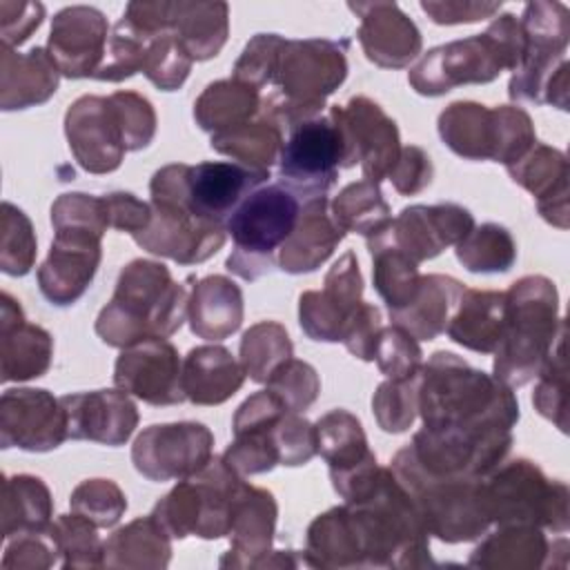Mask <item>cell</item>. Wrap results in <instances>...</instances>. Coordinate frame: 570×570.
<instances>
[{
    "instance_id": "1",
    "label": "cell",
    "mask_w": 570,
    "mask_h": 570,
    "mask_svg": "<svg viewBox=\"0 0 570 570\" xmlns=\"http://www.w3.org/2000/svg\"><path fill=\"white\" fill-rule=\"evenodd\" d=\"M419 414L428 430H452L476 439L512 434L519 401L512 387L439 350L419 374Z\"/></svg>"
},
{
    "instance_id": "2",
    "label": "cell",
    "mask_w": 570,
    "mask_h": 570,
    "mask_svg": "<svg viewBox=\"0 0 570 570\" xmlns=\"http://www.w3.org/2000/svg\"><path fill=\"white\" fill-rule=\"evenodd\" d=\"M187 303V289L163 263L136 258L118 274L114 296L96 318V334L120 350L147 338H169L185 323Z\"/></svg>"
},
{
    "instance_id": "3",
    "label": "cell",
    "mask_w": 570,
    "mask_h": 570,
    "mask_svg": "<svg viewBox=\"0 0 570 570\" xmlns=\"http://www.w3.org/2000/svg\"><path fill=\"white\" fill-rule=\"evenodd\" d=\"M523 29L514 13L494 16L483 33L432 47L410 69L407 82L421 96H443L461 85H485L523 60Z\"/></svg>"
},
{
    "instance_id": "4",
    "label": "cell",
    "mask_w": 570,
    "mask_h": 570,
    "mask_svg": "<svg viewBox=\"0 0 570 570\" xmlns=\"http://www.w3.org/2000/svg\"><path fill=\"white\" fill-rule=\"evenodd\" d=\"M505 330L494 350L492 376L508 387H521L537 379L559 330V294L546 276H523L505 292Z\"/></svg>"
},
{
    "instance_id": "5",
    "label": "cell",
    "mask_w": 570,
    "mask_h": 570,
    "mask_svg": "<svg viewBox=\"0 0 570 570\" xmlns=\"http://www.w3.org/2000/svg\"><path fill=\"white\" fill-rule=\"evenodd\" d=\"M347 40H285L274 71V87L261 102L265 116L283 129L321 116L325 98L347 78Z\"/></svg>"
},
{
    "instance_id": "6",
    "label": "cell",
    "mask_w": 570,
    "mask_h": 570,
    "mask_svg": "<svg viewBox=\"0 0 570 570\" xmlns=\"http://www.w3.org/2000/svg\"><path fill=\"white\" fill-rule=\"evenodd\" d=\"M187 171L189 165L174 163L151 176V223L131 238L149 254L196 265L225 245V225L205 220L189 209Z\"/></svg>"
},
{
    "instance_id": "7",
    "label": "cell",
    "mask_w": 570,
    "mask_h": 570,
    "mask_svg": "<svg viewBox=\"0 0 570 570\" xmlns=\"http://www.w3.org/2000/svg\"><path fill=\"white\" fill-rule=\"evenodd\" d=\"M525 47L519 69L512 71L508 94L512 100L568 109V40L570 11L563 2H528L519 18Z\"/></svg>"
},
{
    "instance_id": "8",
    "label": "cell",
    "mask_w": 570,
    "mask_h": 570,
    "mask_svg": "<svg viewBox=\"0 0 570 570\" xmlns=\"http://www.w3.org/2000/svg\"><path fill=\"white\" fill-rule=\"evenodd\" d=\"M390 468L410 494L428 534L461 543L479 539L490 528L481 503V479L430 474L407 445L394 454Z\"/></svg>"
},
{
    "instance_id": "9",
    "label": "cell",
    "mask_w": 570,
    "mask_h": 570,
    "mask_svg": "<svg viewBox=\"0 0 570 570\" xmlns=\"http://www.w3.org/2000/svg\"><path fill=\"white\" fill-rule=\"evenodd\" d=\"M301 212V200L281 183L261 185L249 191L225 220L234 249L225 267L245 281L269 274L283 243L289 238Z\"/></svg>"
},
{
    "instance_id": "10",
    "label": "cell",
    "mask_w": 570,
    "mask_h": 570,
    "mask_svg": "<svg viewBox=\"0 0 570 570\" xmlns=\"http://www.w3.org/2000/svg\"><path fill=\"white\" fill-rule=\"evenodd\" d=\"M481 503L490 525H534L557 534L568 530V485L550 481L528 459L501 463L485 474Z\"/></svg>"
},
{
    "instance_id": "11",
    "label": "cell",
    "mask_w": 570,
    "mask_h": 570,
    "mask_svg": "<svg viewBox=\"0 0 570 570\" xmlns=\"http://www.w3.org/2000/svg\"><path fill=\"white\" fill-rule=\"evenodd\" d=\"M345 163V145L336 122L314 116L287 129L278 156V183L301 203L327 196Z\"/></svg>"
},
{
    "instance_id": "12",
    "label": "cell",
    "mask_w": 570,
    "mask_h": 570,
    "mask_svg": "<svg viewBox=\"0 0 570 570\" xmlns=\"http://www.w3.org/2000/svg\"><path fill=\"white\" fill-rule=\"evenodd\" d=\"M214 434L198 421L154 423L131 445V463L149 481L187 479L212 461Z\"/></svg>"
},
{
    "instance_id": "13",
    "label": "cell",
    "mask_w": 570,
    "mask_h": 570,
    "mask_svg": "<svg viewBox=\"0 0 570 570\" xmlns=\"http://www.w3.org/2000/svg\"><path fill=\"white\" fill-rule=\"evenodd\" d=\"M330 118L336 122L345 145L343 169L358 163L365 180L381 183L387 178L401 154V140L396 122L381 105L367 96H354L347 105H334Z\"/></svg>"
},
{
    "instance_id": "14",
    "label": "cell",
    "mask_w": 570,
    "mask_h": 570,
    "mask_svg": "<svg viewBox=\"0 0 570 570\" xmlns=\"http://www.w3.org/2000/svg\"><path fill=\"white\" fill-rule=\"evenodd\" d=\"M474 227L470 209L456 203L410 205L399 212L383 229L367 238H379L401 249L414 263L439 256L445 247L463 240Z\"/></svg>"
},
{
    "instance_id": "15",
    "label": "cell",
    "mask_w": 570,
    "mask_h": 570,
    "mask_svg": "<svg viewBox=\"0 0 570 570\" xmlns=\"http://www.w3.org/2000/svg\"><path fill=\"white\" fill-rule=\"evenodd\" d=\"M67 436V414L51 392L11 387L0 399V445L27 452L56 450Z\"/></svg>"
},
{
    "instance_id": "16",
    "label": "cell",
    "mask_w": 570,
    "mask_h": 570,
    "mask_svg": "<svg viewBox=\"0 0 570 570\" xmlns=\"http://www.w3.org/2000/svg\"><path fill=\"white\" fill-rule=\"evenodd\" d=\"M102 236L82 227H58L49 256L38 267L40 294L58 307L73 305L91 285L100 258Z\"/></svg>"
},
{
    "instance_id": "17",
    "label": "cell",
    "mask_w": 570,
    "mask_h": 570,
    "mask_svg": "<svg viewBox=\"0 0 570 570\" xmlns=\"http://www.w3.org/2000/svg\"><path fill=\"white\" fill-rule=\"evenodd\" d=\"M65 136L89 174L116 171L127 154L120 120L107 96H80L65 114Z\"/></svg>"
},
{
    "instance_id": "18",
    "label": "cell",
    "mask_w": 570,
    "mask_h": 570,
    "mask_svg": "<svg viewBox=\"0 0 570 570\" xmlns=\"http://www.w3.org/2000/svg\"><path fill=\"white\" fill-rule=\"evenodd\" d=\"M114 383L149 405H178L183 392V363L167 338H147L120 352L114 365Z\"/></svg>"
},
{
    "instance_id": "19",
    "label": "cell",
    "mask_w": 570,
    "mask_h": 570,
    "mask_svg": "<svg viewBox=\"0 0 570 570\" xmlns=\"http://www.w3.org/2000/svg\"><path fill=\"white\" fill-rule=\"evenodd\" d=\"M363 303V276L358 258L347 249L325 274L321 292L298 296V323L312 341L341 343L345 323Z\"/></svg>"
},
{
    "instance_id": "20",
    "label": "cell",
    "mask_w": 570,
    "mask_h": 570,
    "mask_svg": "<svg viewBox=\"0 0 570 570\" xmlns=\"http://www.w3.org/2000/svg\"><path fill=\"white\" fill-rule=\"evenodd\" d=\"M109 24L100 9L71 4L60 9L51 20L47 51L65 78H94L105 60Z\"/></svg>"
},
{
    "instance_id": "21",
    "label": "cell",
    "mask_w": 570,
    "mask_h": 570,
    "mask_svg": "<svg viewBox=\"0 0 570 570\" xmlns=\"http://www.w3.org/2000/svg\"><path fill=\"white\" fill-rule=\"evenodd\" d=\"M67 414V436L118 448L138 425V407L125 390H94L60 396Z\"/></svg>"
},
{
    "instance_id": "22",
    "label": "cell",
    "mask_w": 570,
    "mask_h": 570,
    "mask_svg": "<svg viewBox=\"0 0 570 570\" xmlns=\"http://www.w3.org/2000/svg\"><path fill=\"white\" fill-rule=\"evenodd\" d=\"M361 18L358 42L370 62L383 69H403L421 53V31L396 2H350Z\"/></svg>"
},
{
    "instance_id": "23",
    "label": "cell",
    "mask_w": 570,
    "mask_h": 570,
    "mask_svg": "<svg viewBox=\"0 0 570 570\" xmlns=\"http://www.w3.org/2000/svg\"><path fill=\"white\" fill-rule=\"evenodd\" d=\"M269 178V169H252L234 160H205L189 165V209L212 223L225 225L238 203Z\"/></svg>"
},
{
    "instance_id": "24",
    "label": "cell",
    "mask_w": 570,
    "mask_h": 570,
    "mask_svg": "<svg viewBox=\"0 0 570 570\" xmlns=\"http://www.w3.org/2000/svg\"><path fill=\"white\" fill-rule=\"evenodd\" d=\"M53 358L51 334L27 323L20 303L9 294H0V372L2 381H29L47 374Z\"/></svg>"
},
{
    "instance_id": "25",
    "label": "cell",
    "mask_w": 570,
    "mask_h": 570,
    "mask_svg": "<svg viewBox=\"0 0 570 570\" xmlns=\"http://www.w3.org/2000/svg\"><path fill=\"white\" fill-rule=\"evenodd\" d=\"M276 514L278 505L274 494L265 488H256L243 481L232 510V548L225 557H220L218 566L254 568V563L272 550Z\"/></svg>"
},
{
    "instance_id": "26",
    "label": "cell",
    "mask_w": 570,
    "mask_h": 570,
    "mask_svg": "<svg viewBox=\"0 0 570 570\" xmlns=\"http://www.w3.org/2000/svg\"><path fill=\"white\" fill-rule=\"evenodd\" d=\"M505 169L517 185L537 198V209L546 223L568 229V160L563 151L534 142Z\"/></svg>"
},
{
    "instance_id": "27",
    "label": "cell",
    "mask_w": 570,
    "mask_h": 570,
    "mask_svg": "<svg viewBox=\"0 0 570 570\" xmlns=\"http://www.w3.org/2000/svg\"><path fill=\"white\" fill-rule=\"evenodd\" d=\"M60 69L45 47L27 53L0 45V107L2 111L29 109L47 102L60 82Z\"/></svg>"
},
{
    "instance_id": "28",
    "label": "cell",
    "mask_w": 570,
    "mask_h": 570,
    "mask_svg": "<svg viewBox=\"0 0 570 570\" xmlns=\"http://www.w3.org/2000/svg\"><path fill=\"white\" fill-rule=\"evenodd\" d=\"M345 232L332 216L327 196L301 203L298 220L278 252V267L287 274H307L321 267L343 240Z\"/></svg>"
},
{
    "instance_id": "29",
    "label": "cell",
    "mask_w": 570,
    "mask_h": 570,
    "mask_svg": "<svg viewBox=\"0 0 570 570\" xmlns=\"http://www.w3.org/2000/svg\"><path fill=\"white\" fill-rule=\"evenodd\" d=\"M240 361L223 345L191 347L183 361V392L194 405H220L245 383Z\"/></svg>"
},
{
    "instance_id": "30",
    "label": "cell",
    "mask_w": 570,
    "mask_h": 570,
    "mask_svg": "<svg viewBox=\"0 0 570 570\" xmlns=\"http://www.w3.org/2000/svg\"><path fill=\"white\" fill-rule=\"evenodd\" d=\"M187 321L191 332L205 341H223L243 323V292L220 274L196 281L189 292Z\"/></svg>"
},
{
    "instance_id": "31",
    "label": "cell",
    "mask_w": 570,
    "mask_h": 570,
    "mask_svg": "<svg viewBox=\"0 0 570 570\" xmlns=\"http://www.w3.org/2000/svg\"><path fill=\"white\" fill-rule=\"evenodd\" d=\"M505 292L465 287L445 332L465 350L494 354L505 330Z\"/></svg>"
},
{
    "instance_id": "32",
    "label": "cell",
    "mask_w": 570,
    "mask_h": 570,
    "mask_svg": "<svg viewBox=\"0 0 570 570\" xmlns=\"http://www.w3.org/2000/svg\"><path fill=\"white\" fill-rule=\"evenodd\" d=\"M316 448L330 465L332 485L376 465L374 452L367 448V436L361 421L347 410H332L316 423Z\"/></svg>"
},
{
    "instance_id": "33",
    "label": "cell",
    "mask_w": 570,
    "mask_h": 570,
    "mask_svg": "<svg viewBox=\"0 0 570 570\" xmlns=\"http://www.w3.org/2000/svg\"><path fill=\"white\" fill-rule=\"evenodd\" d=\"M463 289V283L452 276H421L414 301L407 307L392 312L390 318L394 325L410 332L416 341H434L448 330V323L459 305Z\"/></svg>"
},
{
    "instance_id": "34",
    "label": "cell",
    "mask_w": 570,
    "mask_h": 570,
    "mask_svg": "<svg viewBox=\"0 0 570 570\" xmlns=\"http://www.w3.org/2000/svg\"><path fill=\"white\" fill-rule=\"evenodd\" d=\"M439 136L445 147L465 160H494L497 118L494 109L456 100L439 114Z\"/></svg>"
},
{
    "instance_id": "35",
    "label": "cell",
    "mask_w": 570,
    "mask_h": 570,
    "mask_svg": "<svg viewBox=\"0 0 570 570\" xmlns=\"http://www.w3.org/2000/svg\"><path fill=\"white\" fill-rule=\"evenodd\" d=\"M550 543L541 528L534 525H499L494 534H488L474 552L468 566L472 568H546L550 566Z\"/></svg>"
},
{
    "instance_id": "36",
    "label": "cell",
    "mask_w": 570,
    "mask_h": 570,
    "mask_svg": "<svg viewBox=\"0 0 570 570\" xmlns=\"http://www.w3.org/2000/svg\"><path fill=\"white\" fill-rule=\"evenodd\" d=\"M171 31L194 62L209 60L227 42L229 7L227 2H171Z\"/></svg>"
},
{
    "instance_id": "37",
    "label": "cell",
    "mask_w": 570,
    "mask_h": 570,
    "mask_svg": "<svg viewBox=\"0 0 570 570\" xmlns=\"http://www.w3.org/2000/svg\"><path fill=\"white\" fill-rule=\"evenodd\" d=\"M53 501L47 483L33 474H13L2 479V539L18 534L47 532L51 525Z\"/></svg>"
},
{
    "instance_id": "38",
    "label": "cell",
    "mask_w": 570,
    "mask_h": 570,
    "mask_svg": "<svg viewBox=\"0 0 570 570\" xmlns=\"http://www.w3.org/2000/svg\"><path fill=\"white\" fill-rule=\"evenodd\" d=\"M169 532L151 517H138L105 541L102 566L109 568H165L171 559Z\"/></svg>"
},
{
    "instance_id": "39",
    "label": "cell",
    "mask_w": 570,
    "mask_h": 570,
    "mask_svg": "<svg viewBox=\"0 0 570 570\" xmlns=\"http://www.w3.org/2000/svg\"><path fill=\"white\" fill-rule=\"evenodd\" d=\"M261 91L234 78L209 82L194 102V120L203 131L236 129L261 111Z\"/></svg>"
},
{
    "instance_id": "40",
    "label": "cell",
    "mask_w": 570,
    "mask_h": 570,
    "mask_svg": "<svg viewBox=\"0 0 570 570\" xmlns=\"http://www.w3.org/2000/svg\"><path fill=\"white\" fill-rule=\"evenodd\" d=\"M283 142V127L265 114L236 129L212 134L209 138L214 151L252 169H269L278 160Z\"/></svg>"
},
{
    "instance_id": "41",
    "label": "cell",
    "mask_w": 570,
    "mask_h": 570,
    "mask_svg": "<svg viewBox=\"0 0 570 570\" xmlns=\"http://www.w3.org/2000/svg\"><path fill=\"white\" fill-rule=\"evenodd\" d=\"M367 249L372 256L374 289L385 301L390 314L407 307L421 285L419 263L379 238H367Z\"/></svg>"
},
{
    "instance_id": "42",
    "label": "cell",
    "mask_w": 570,
    "mask_h": 570,
    "mask_svg": "<svg viewBox=\"0 0 570 570\" xmlns=\"http://www.w3.org/2000/svg\"><path fill=\"white\" fill-rule=\"evenodd\" d=\"M330 209L345 234L356 232L365 238L376 234L392 220L390 205L385 203L379 183L365 178L345 185L330 203Z\"/></svg>"
},
{
    "instance_id": "43",
    "label": "cell",
    "mask_w": 570,
    "mask_h": 570,
    "mask_svg": "<svg viewBox=\"0 0 570 570\" xmlns=\"http://www.w3.org/2000/svg\"><path fill=\"white\" fill-rule=\"evenodd\" d=\"M454 247L456 261L474 274H503L517 261V243L499 223L474 225L472 232Z\"/></svg>"
},
{
    "instance_id": "44",
    "label": "cell",
    "mask_w": 570,
    "mask_h": 570,
    "mask_svg": "<svg viewBox=\"0 0 570 570\" xmlns=\"http://www.w3.org/2000/svg\"><path fill=\"white\" fill-rule=\"evenodd\" d=\"M292 352L289 334L276 321H261L240 338V365L254 383H267L272 372L292 358Z\"/></svg>"
},
{
    "instance_id": "45",
    "label": "cell",
    "mask_w": 570,
    "mask_h": 570,
    "mask_svg": "<svg viewBox=\"0 0 570 570\" xmlns=\"http://www.w3.org/2000/svg\"><path fill=\"white\" fill-rule=\"evenodd\" d=\"M96 523L82 514H60L51 521L47 534L56 546L62 568H100L105 543L96 532Z\"/></svg>"
},
{
    "instance_id": "46",
    "label": "cell",
    "mask_w": 570,
    "mask_h": 570,
    "mask_svg": "<svg viewBox=\"0 0 570 570\" xmlns=\"http://www.w3.org/2000/svg\"><path fill=\"white\" fill-rule=\"evenodd\" d=\"M566 325L543 361L537 374V387L532 394L534 410L552 421L561 432H568V367H566Z\"/></svg>"
},
{
    "instance_id": "47",
    "label": "cell",
    "mask_w": 570,
    "mask_h": 570,
    "mask_svg": "<svg viewBox=\"0 0 570 570\" xmlns=\"http://www.w3.org/2000/svg\"><path fill=\"white\" fill-rule=\"evenodd\" d=\"M149 40H151V36H145L131 22L120 18L109 33L105 60L98 67V71L94 73V80L120 82V80L131 78L134 73L142 71Z\"/></svg>"
},
{
    "instance_id": "48",
    "label": "cell",
    "mask_w": 570,
    "mask_h": 570,
    "mask_svg": "<svg viewBox=\"0 0 570 570\" xmlns=\"http://www.w3.org/2000/svg\"><path fill=\"white\" fill-rule=\"evenodd\" d=\"M0 267L9 276H24L31 272L36 261L38 240L29 216L11 205L2 203L0 216Z\"/></svg>"
},
{
    "instance_id": "49",
    "label": "cell",
    "mask_w": 570,
    "mask_h": 570,
    "mask_svg": "<svg viewBox=\"0 0 570 570\" xmlns=\"http://www.w3.org/2000/svg\"><path fill=\"white\" fill-rule=\"evenodd\" d=\"M191 65H194L191 56L180 45L176 33L169 29L149 40L145 62H142V73L158 89L176 91L187 80Z\"/></svg>"
},
{
    "instance_id": "50",
    "label": "cell",
    "mask_w": 570,
    "mask_h": 570,
    "mask_svg": "<svg viewBox=\"0 0 570 570\" xmlns=\"http://www.w3.org/2000/svg\"><path fill=\"white\" fill-rule=\"evenodd\" d=\"M372 412L383 432L410 430L419 414V376L407 381H383L372 396Z\"/></svg>"
},
{
    "instance_id": "51",
    "label": "cell",
    "mask_w": 570,
    "mask_h": 570,
    "mask_svg": "<svg viewBox=\"0 0 570 570\" xmlns=\"http://www.w3.org/2000/svg\"><path fill=\"white\" fill-rule=\"evenodd\" d=\"M69 508L98 528H111L125 514L127 497L111 479H87L73 488Z\"/></svg>"
},
{
    "instance_id": "52",
    "label": "cell",
    "mask_w": 570,
    "mask_h": 570,
    "mask_svg": "<svg viewBox=\"0 0 570 570\" xmlns=\"http://www.w3.org/2000/svg\"><path fill=\"white\" fill-rule=\"evenodd\" d=\"M374 361L379 370L392 381H407L421 374L423 352L419 341L399 325L383 327L374 347Z\"/></svg>"
},
{
    "instance_id": "53",
    "label": "cell",
    "mask_w": 570,
    "mask_h": 570,
    "mask_svg": "<svg viewBox=\"0 0 570 570\" xmlns=\"http://www.w3.org/2000/svg\"><path fill=\"white\" fill-rule=\"evenodd\" d=\"M267 390H272L292 412H305L321 392V379L316 370L298 358H287L267 379Z\"/></svg>"
},
{
    "instance_id": "54",
    "label": "cell",
    "mask_w": 570,
    "mask_h": 570,
    "mask_svg": "<svg viewBox=\"0 0 570 570\" xmlns=\"http://www.w3.org/2000/svg\"><path fill=\"white\" fill-rule=\"evenodd\" d=\"M272 439L278 452V465H305L318 454L316 428L301 412L287 410L272 425Z\"/></svg>"
},
{
    "instance_id": "55",
    "label": "cell",
    "mask_w": 570,
    "mask_h": 570,
    "mask_svg": "<svg viewBox=\"0 0 570 570\" xmlns=\"http://www.w3.org/2000/svg\"><path fill=\"white\" fill-rule=\"evenodd\" d=\"M285 38L278 33H256L238 56L234 65V80L256 87L258 91L269 87L278 65Z\"/></svg>"
},
{
    "instance_id": "56",
    "label": "cell",
    "mask_w": 570,
    "mask_h": 570,
    "mask_svg": "<svg viewBox=\"0 0 570 570\" xmlns=\"http://www.w3.org/2000/svg\"><path fill=\"white\" fill-rule=\"evenodd\" d=\"M125 134L127 151L149 147L156 136V111L151 102L136 91H114L107 96Z\"/></svg>"
},
{
    "instance_id": "57",
    "label": "cell",
    "mask_w": 570,
    "mask_h": 570,
    "mask_svg": "<svg viewBox=\"0 0 570 570\" xmlns=\"http://www.w3.org/2000/svg\"><path fill=\"white\" fill-rule=\"evenodd\" d=\"M497 118V149H494V163L512 165L517 163L534 142V125L525 109L514 105H501L494 107Z\"/></svg>"
},
{
    "instance_id": "58",
    "label": "cell",
    "mask_w": 570,
    "mask_h": 570,
    "mask_svg": "<svg viewBox=\"0 0 570 570\" xmlns=\"http://www.w3.org/2000/svg\"><path fill=\"white\" fill-rule=\"evenodd\" d=\"M51 225L58 227H82L105 236L109 227L107 203L102 196H91L82 191L60 194L51 205Z\"/></svg>"
},
{
    "instance_id": "59",
    "label": "cell",
    "mask_w": 570,
    "mask_h": 570,
    "mask_svg": "<svg viewBox=\"0 0 570 570\" xmlns=\"http://www.w3.org/2000/svg\"><path fill=\"white\" fill-rule=\"evenodd\" d=\"M383 330L381 309L372 303H361L350 321L345 323L341 343L350 354H354L361 361H374V347L379 341V334Z\"/></svg>"
},
{
    "instance_id": "60",
    "label": "cell",
    "mask_w": 570,
    "mask_h": 570,
    "mask_svg": "<svg viewBox=\"0 0 570 570\" xmlns=\"http://www.w3.org/2000/svg\"><path fill=\"white\" fill-rule=\"evenodd\" d=\"M432 176H434L432 160L425 154V149H421L416 145L401 147V154H399L392 171L387 174L394 189L403 196H414V194L423 191L432 183Z\"/></svg>"
},
{
    "instance_id": "61",
    "label": "cell",
    "mask_w": 570,
    "mask_h": 570,
    "mask_svg": "<svg viewBox=\"0 0 570 570\" xmlns=\"http://www.w3.org/2000/svg\"><path fill=\"white\" fill-rule=\"evenodd\" d=\"M45 4L40 2H0V36L2 45L20 47L42 24Z\"/></svg>"
},
{
    "instance_id": "62",
    "label": "cell",
    "mask_w": 570,
    "mask_h": 570,
    "mask_svg": "<svg viewBox=\"0 0 570 570\" xmlns=\"http://www.w3.org/2000/svg\"><path fill=\"white\" fill-rule=\"evenodd\" d=\"M58 563V552L47 532L18 534L7 543L2 568H51Z\"/></svg>"
},
{
    "instance_id": "63",
    "label": "cell",
    "mask_w": 570,
    "mask_h": 570,
    "mask_svg": "<svg viewBox=\"0 0 570 570\" xmlns=\"http://www.w3.org/2000/svg\"><path fill=\"white\" fill-rule=\"evenodd\" d=\"M102 198L107 203L109 227L134 236L151 223V203L136 198L131 191H111Z\"/></svg>"
},
{
    "instance_id": "64",
    "label": "cell",
    "mask_w": 570,
    "mask_h": 570,
    "mask_svg": "<svg viewBox=\"0 0 570 570\" xmlns=\"http://www.w3.org/2000/svg\"><path fill=\"white\" fill-rule=\"evenodd\" d=\"M421 9L436 24H468L499 13L501 2H463V0H423Z\"/></svg>"
}]
</instances>
